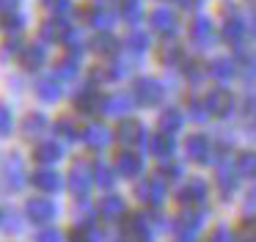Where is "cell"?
<instances>
[{
    "instance_id": "44dd1931",
    "label": "cell",
    "mask_w": 256,
    "mask_h": 242,
    "mask_svg": "<svg viewBox=\"0 0 256 242\" xmlns=\"http://www.w3.org/2000/svg\"><path fill=\"white\" fill-rule=\"evenodd\" d=\"M56 130L61 132L64 138H69V140H74V138H80V126L74 124L72 118H61V121L56 124Z\"/></svg>"
},
{
    "instance_id": "f1b7e54d",
    "label": "cell",
    "mask_w": 256,
    "mask_h": 242,
    "mask_svg": "<svg viewBox=\"0 0 256 242\" xmlns=\"http://www.w3.org/2000/svg\"><path fill=\"white\" fill-rule=\"evenodd\" d=\"M254 33H256V20H254Z\"/></svg>"
},
{
    "instance_id": "cb8c5ba5",
    "label": "cell",
    "mask_w": 256,
    "mask_h": 242,
    "mask_svg": "<svg viewBox=\"0 0 256 242\" xmlns=\"http://www.w3.org/2000/svg\"><path fill=\"white\" fill-rule=\"evenodd\" d=\"M118 170H122V174H135V170H138V160H135L132 154H124V157L118 160Z\"/></svg>"
},
{
    "instance_id": "83f0119b",
    "label": "cell",
    "mask_w": 256,
    "mask_h": 242,
    "mask_svg": "<svg viewBox=\"0 0 256 242\" xmlns=\"http://www.w3.org/2000/svg\"><path fill=\"white\" fill-rule=\"evenodd\" d=\"M96 182L108 187V184L113 182V179H110V170H108V168H96Z\"/></svg>"
},
{
    "instance_id": "9c48e42d",
    "label": "cell",
    "mask_w": 256,
    "mask_h": 242,
    "mask_svg": "<svg viewBox=\"0 0 256 242\" xmlns=\"http://www.w3.org/2000/svg\"><path fill=\"white\" fill-rule=\"evenodd\" d=\"M44 126H47V118L42 113H30V116H25V121H22V132H25V138H36V135H42L44 132Z\"/></svg>"
},
{
    "instance_id": "e0dca14e",
    "label": "cell",
    "mask_w": 256,
    "mask_h": 242,
    "mask_svg": "<svg viewBox=\"0 0 256 242\" xmlns=\"http://www.w3.org/2000/svg\"><path fill=\"white\" fill-rule=\"evenodd\" d=\"M86 140H88L94 148H102V146L108 143V130H105V126H88V132H86Z\"/></svg>"
},
{
    "instance_id": "30bf717a",
    "label": "cell",
    "mask_w": 256,
    "mask_h": 242,
    "mask_svg": "<svg viewBox=\"0 0 256 242\" xmlns=\"http://www.w3.org/2000/svg\"><path fill=\"white\" fill-rule=\"evenodd\" d=\"M61 154H64V148L52 140L36 146V160H39V162H56V160H61Z\"/></svg>"
},
{
    "instance_id": "8992f818",
    "label": "cell",
    "mask_w": 256,
    "mask_h": 242,
    "mask_svg": "<svg viewBox=\"0 0 256 242\" xmlns=\"http://www.w3.org/2000/svg\"><path fill=\"white\" fill-rule=\"evenodd\" d=\"M47 52L42 44H28V47H22V52H20V60H22L25 69H39L42 64H44Z\"/></svg>"
},
{
    "instance_id": "6da1fadb",
    "label": "cell",
    "mask_w": 256,
    "mask_h": 242,
    "mask_svg": "<svg viewBox=\"0 0 256 242\" xmlns=\"http://www.w3.org/2000/svg\"><path fill=\"white\" fill-rule=\"evenodd\" d=\"M28 218L34 223H47L56 218V204L50 198H30L28 201Z\"/></svg>"
},
{
    "instance_id": "5bb4252c",
    "label": "cell",
    "mask_w": 256,
    "mask_h": 242,
    "mask_svg": "<svg viewBox=\"0 0 256 242\" xmlns=\"http://www.w3.org/2000/svg\"><path fill=\"white\" fill-rule=\"evenodd\" d=\"M91 47H94V52H100V55H113L116 52V38H113L110 33H100V36L91 42Z\"/></svg>"
},
{
    "instance_id": "4316f807",
    "label": "cell",
    "mask_w": 256,
    "mask_h": 242,
    "mask_svg": "<svg viewBox=\"0 0 256 242\" xmlns=\"http://www.w3.org/2000/svg\"><path fill=\"white\" fill-rule=\"evenodd\" d=\"M17 50H20V38H6V44H3L0 55H3V58H8V55H14Z\"/></svg>"
},
{
    "instance_id": "5b68a950",
    "label": "cell",
    "mask_w": 256,
    "mask_h": 242,
    "mask_svg": "<svg viewBox=\"0 0 256 242\" xmlns=\"http://www.w3.org/2000/svg\"><path fill=\"white\" fill-rule=\"evenodd\" d=\"M88 187H91V174H88V165L86 162H78L72 168V192L74 196H80L83 198L86 192H88Z\"/></svg>"
},
{
    "instance_id": "484cf974",
    "label": "cell",
    "mask_w": 256,
    "mask_h": 242,
    "mask_svg": "<svg viewBox=\"0 0 256 242\" xmlns=\"http://www.w3.org/2000/svg\"><path fill=\"white\" fill-rule=\"evenodd\" d=\"M36 242H61V234L56 228H44L36 234Z\"/></svg>"
},
{
    "instance_id": "4fadbf2b",
    "label": "cell",
    "mask_w": 256,
    "mask_h": 242,
    "mask_svg": "<svg viewBox=\"0 0 256 242\" xmlns=\"http://www.w3.org/2000/svg\"><path fill=\"white\" fill-rule=\"evenodd\" d=\"M78 69H80L78 55H74V52H69L66 58H61V60H58L56 74H58V77H74V74H78Z\"/></svg>"
},
{
    "instance_id": "ac0fdd59",
    "label": "cell",
    "mask_w": 256,
    "mask_h": 242,
    "mask_svg": "<svg viewBox=\"0 0 256 242\" xmlns=\"http://www.w3.org/2000/svg\"><path fill=\"white\" fill-rule=\"evenodd\" d=\"M138 96L144 99V102H154V99L160 96V88H157V82L140 80V82H138Z\"/></svg>"
},
{
    "instance_id": "8fae6325",
    "label": "cell",
    "mask_w": 256,
    "mask_h": 242,
    "mask_svg": "<svg viewBox=\"0 0 256 242\" xmlns=\"http://www.w3.org/2000/svg\"><path fill=\"white\" fill-rule=\"evenodd\" d=\"M113 20H116V14H113L110 8H105V6H100V3H96V8L88 11V22H91V25H96V28L113 25Z\"/></svg>"
},
{
    "instance_id": "2e32d148",
    "label": "cell",
    "mask_w": 256,
    "mask_h": 242,
    "mask_svg": "<svg viewBox=\"0 0 256 242\" xmlns=\"http://www.w3.org/2000/svg\"><path fill=\"white\" fill-rule=\"evenodd\" d=\"M124 44H127L132 52H144V50L149 47V36H146L144 30H132L127 38H124Z\"/></svg>"
},
{
    "instance_id": "3957f363",
    "label": "cell",
    "mask_w": 256,
    "mask_h": 242,
    "mask_svg": "<svg viewBox=\"0 0 256 242\" xmlns=\"http://www.w3.org/2000/svg\"><path fill=\"white\" fill-rule=\"evenodd\" d=\"M36 94H39V99H44V102H56L58 96H61V77H42L39 82H36Z\"/></svg>"
},
{
    "instance_id": "d4e9b609",
    "label": "cell",
    "mask_w": 256,
    "mask_h": 242,
    "mask_svg": "<svg viewBox=\"0 0 256 242\" xmlns=\"http://www.w3.org/2000/svg\"><path fill=\"white\" fill-rule=\"evenodd\" d=\"M116 212H122V201H118L116 196L105 198V201H102V214H108V218H110V214H116Z\"/></svg>"
},
{
    "instance_id": "9a60e30c",
    "label": "cell",
    "mask_w": 256,
    "mask_h": 242,
    "mask_svg": "<svg viewBox=\"0 0 256 242\" xmlns=\"http://www.w3.org/2000/svg\"><path fill=\"white\" fill-rule=\"evenodd\" d=\"M100 104V99H96V94H94V88L91 86H86L83 91L78 94V108L83 110V113H91V110Z\"/></svg>"
},
{
    "instance_id": "7a4b0ae2",
    "label": "cell",
    "mask_w": 256,
    "mask_h": 242,
    "mask_svg": "<svg viewBox=\"0 0 256 242\" xmlns=\"http://www.w3.org/2000/svg\"><path fill=\"white\" fill-rule=\"evenodd\" d=\"M149 22H152V28L160 30V33H174L176 30V16H174V11H168L166 6H160V8L152 11Z\"/></svg>"
},
{
    "instance_id": "603a6c76",
    "label": "cell",
    "mask_w": 256,
    "mask_h": 242,
    "mask_svg": "<svg viewBox=\"0 0 256 242\" xmlns=\"http://www.w3.org/2000/svg\"><path fill=\"white\" fill-rule=\"evenodd\" d=\"M8 132H12V110L0 104V135H8Z\"/></svg>"
},
{
    "instance_id": "7c38bea8",
    "label": "cell",
    "mask_w": 256,
    "mask_h": 242,
    "mask_svg": "<svg viewBox=\"0 0 256 242\" xmlns=\"http://www.w3.org/2000/svg\"><path fill=\"white\" fill-rule=\"evenodd\" d=\"M190 36H193V42L204 44L212 38V22L210 20H196L193 25H190Z\"/></svg>"
},
{
    "instance_id": "7402d4cb",
    "label": "cell",
    "mask_w": 256,
    "mask_h": 242,
    "mask_svg": "<svg viewBox=\"0 0 256 242\" xmlns=\"http://www.w3.org/2000/svg\"><path fill=\"white\" fill-rule=\"evenodd\" d=\"M22 14H17V11L14 8H8V11H3V28H6V30H20V28H22Z\"/></svg>"
},
{
    "instance_id": "ffe728a7",
    "label": "cell",
    "mask_w": 256,
    "mask_h": 242,
    "mask_svg": "<svg viewBox=\"0 0 256 242\" xmlns=\"http://www.w3.org/2000/svg\"><path fill=\"white\" fill-rule=\"evenodd\" d=\"M122 14L127 22H138L140 16V0H122Z\"/></svg>"
},
{
    "instance_id": "277c9868",
    "label": "cell",
    "mask_w": 256,
    "mask_h": 242,
    "mask_svg": "<svg viewBox=\"0 0 256 242\" xmlns=\"http://www.w3.org/2000/svg\"><path fill=\"white\" fill-rule=\"evenodd\" d=\"M66 33H69V25L64 20H47V22H42V28H39V36L44 38V42H64Z\"/></svg>"
},
{
    "instance_id": "ba28073f",
    "label": "cell",
    "mask_w": 256,
    "mask_h": 242,
    "mask_svg": "<svg viewBox=\"0 0 256 242\" xmlns=\"http://www.w3.org/2000/svg\"><path fill=\"white\" fill-rule=\"evenodd\" d=\"M30 179H34V184L44 192H56L58 187H61V176H58L56 170H36Z\"/></svg>"
},
{
    "instance_id": "d6986e66",
    "label": "cell",
    "mask_w": 256,
    "mask_h": 242,
    "mask_svg": "<svg viewBox=\"0 0 256 242\" xmlns=\"http://www.w3.org/2000/svg\"><path fill=\"white\" fill-rule=\"evenodd\" d=\"M242 30H245V25L240 20H228L226 25H223V36H226V42H240V38H242Z\"/></svg>"
},
{
    "instance_id": "52a82bcc",
    "label": "cell",
    "mask_w": 256,
    "mask_h": 242,
    "mask_svg": "<svg viewBox=\"0 0 256 242\" xmlns=\"http://www.w3.org/2000/svg\"><path fill=\"white\" fill-rule=\"evenodd\" d=\"M3 182H6V187H12V190H17V187L22 184V160L20 157H8L6 168H3Z\"/></svg>"
}]
</instances>
